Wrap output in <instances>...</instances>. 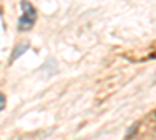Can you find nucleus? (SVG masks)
Instances as JSON below:
<instances>
[{
	"label": "nucleus",
	"mask_w": 156,
	"mask_h": 140,
	"mask_svg": "<svg viewBox=\"0 0 156 140\" xmlns=\"http://www.w3.org/2000/svg\"><path fill=\"white\" fill-rule=\"evenodd\" d=\"M27 48H28V42H25V44L16 47V48H14V53H12V56H11V62H12V61H16V59H17V58L25 52V50H27Z\"/></svg>",
	"instance_id": "nucleus-2"
},
{
	"label": "nucleus",
	"mask_w": 156,
	"mask_h": 140,
	"mask_svg": "<svg viewBox=\"0 0 156 140\" xmlns=\"http://www.w3.org/2000/svg\"><path fill=\"white\" fill-rule=\"evenodd\" d=\"M20 8L23 9V14L19 17V30L20 31H27L33 27L34 23V19H36V9L31 6V3L28 2H22L20 3Z\"/></svg>",
	"instance_id": "nucleus-1"
},
{
	"label": "nucleus",
	"mask_w": 156,
	"mask_h": 140,
	"mask_svg": "<svg viewBox=\"0 0 156 140\" xmlns=\"http://www.w3.org/2000/svg\"><path fill=\"white\" fill-rule=\"evenodd\" d=\"M3 108H5V97L0 94V111H3Z\"/></svg>",
	"instance_id": "nucleus-3"
}]
</instances>
